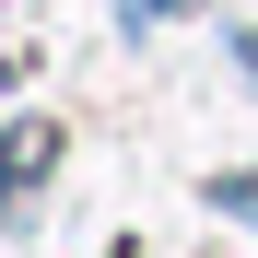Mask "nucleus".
I'll return each instance as SVG.
<instances>
[{"instance_id":"f257e3e1","label":"nucleus","mask_w":258,"mask_h":258,"mask_svg":"<svg viewBox=\"0 0 258 258\" xmlns=\"http://www.w3.org/2000/svg\"><path fill=\"white\" fill-rule=\"evenodd\" d=\"M47 164H59V129H47V117H24L12 141H0V211H12L35 176H47Z\"/></svg>"},{"instance_id":"f03ea898","label":"nucleus","mask_w":258,"mask_h":258,"mask_svg":"<svg viewBox=\"0 0 258 258\" xmlns=\"http://www.w3.org/2000/svg\"><path fill=\"white\" fill-rule=\"evenodd\" d=\"M211 200H223L235 223H258V176H211Z\"/></svg>"},{"instance_id":"7ed1b4c3","label":"nucleus","mask_w":258,"mask_h":258,"mask_svg":"<svg viewBox=\"0 0 258 258\" xmlns=\"http://www.w3.org/2000/svg\"><path fill=\"white\" fill-rule=\"evenodd\" d=\"M246 82H258V35H246Z\"/></svg>"}]
</instances>
